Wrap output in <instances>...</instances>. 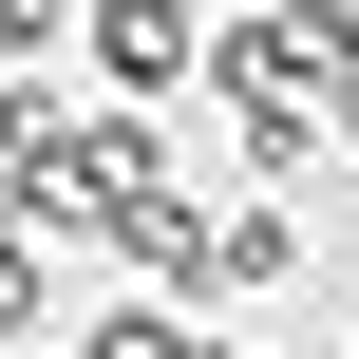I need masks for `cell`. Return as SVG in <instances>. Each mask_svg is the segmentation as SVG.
Listing matches in <instances>:
<instances>
[{
	"label": "cell",
	"instance_id": "obj_3",
	"mask_svg": "<svg viewBox=\"0 0 359 359\" xmlns=\"http://www.w3.org/2000/svg\"><path fill=\"white\" fill-rule=\"evenodd\" d=\"M76 359H208V322H170V303H114V322H95Z\"/></svg>",
	"mask_w": 359,
	"mask_h": 359
},
{
	"label": "cell",
	"instance_id": "obj_4",
	"mask_svg": "<svg viewBox=\"0 0 359 359\" xmlns=\"http://www.w3.org/2000/svg\"><path fill=\"white\" fill-rule=\"evenodd\" d=\"M38 303H57V246H38V227H19V208H0V341H19V322H38Z\"/></svg>",
	"mask_w": 359,
	"mask_h": 359
},
{
	"label": "cell",
	"instance_id": "obj_2",
	"mask_svg": "<svg viewBox=\"0 0 359 359\" xmlns=\"http://www.w3.org/2000/svg\"><path fill=\"white\" fill-rule=\"evenodd\" d=\"M284 265H303V246H284V208H208V284H227V303H265Z\"/></svg>",
	"mask_w": 359,
	"mask_h": 359
},
{
	"label": "cell",
	"instance_id": "obj_1",
	"mask_svg": "<svg viewBox=\"0 0 359 359\" xmlns=\"http://www.w3.org/2000/svg\"><path fill=\"white\" fill-rule=\"evenodd\" d=\"M76 38H95V76H114V95H170V76H208V0H95Z\"/></svg>",
	"mask_w": 359,
	"mask_h": 359
}]
</instances>
